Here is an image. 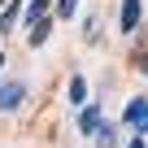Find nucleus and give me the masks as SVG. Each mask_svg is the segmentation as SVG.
<instances>
[{
  "label": "nucleus",
  "mask_w": 148,
  "mask_h": 148,
  "mask_svg": "<svg viewBox=\"0 0 148 148\" xmlns=\"http://www.w3.org/2000/svg\"><path fill=\"white\" fill-rule=\"evenodd\" d=\"M70 105H87V79H83V74L70 79Z\"/></svg>",
  "instance_id": "obj_6"
},
{
  "label": "nucleus",
  "mask_w": 148,
  "mask_h": 148,
  "mask_svg": "<svg viewBox=\"0 0 148 148\" xmlns=\"http://www.w3.org/2000/svg\"><path fill=\"white\" fill-rule=\"evenodd\" d=\"M48 5H52V0H31V5L22 9V22H26V26H35V22L48 13Z\"/></svg>",
  "instance_id": "obj_5"
},
{
  "label": "nucleus",
  "mask_w": 148,
  "mask_h": 148,
  "mask_svg": "<svg viewBox=\"0 0 148 148\" xmlns=\"http://www.w3.org/2000/svg\"><path fill=\"white\" fill-rule=\"evenodd\" d=\"M0 65H5V57H0Z\"/></svg>",
  "instance_id": "obj_11"
},
{
  "label": "nucleus",
  "mask_w": 148,
  "mask_h": 148,
  "mask_svg": "<svg viewBox=\"0 0 148 148\" xmlns=\"http://www.w3.org/2000/svg\"><path fill=\"white\" fill-rule=\"evenodd\" d=\"M22 96H26V83H5V87H0V109H18L22 105Z\"/></svg>",
  "instance_id": "obj_2"
},
{
  "label": "nucleus",
  "mask_w": 148,
  "mask_h": 148,
  "mask_svg": "<svg viewBox=\"0 0 148 148\" xmlns=\"http://www.w3.org/2000/svg\"><path fill=\"white\" fill-rule=\"evenodd\" d=\"M139 26V0H122V31L131 35Z\"/></svg>",
  "instance_id": "obj_4"
},
{
  "label": "nucleus",
  "mask_w": 148,
  "mask_h": 148,
  "mask_svg": "<svg viewBox=\"0 0 148 148\" xmlns=\"http://www.w3.org/2000/svg\"><path fill=\"white\" fill-rule=\"evenodd\" d=\"M100 122H105V118H100V105H79V131H83V135H92Z\"/></svg>",
  "instance_id": "obj_3"
},
{
  "label": "nucleus",
  "mask_w": 148,
  "mask_h": 148,
  "mask_svg": "<svg viewBox=\"0 0 148 148\" xmlns=\"http://www.w3.org/2000/svg\"><path fill=\"white\" fill-rule=\"evenodd\" d=\"M48 26H52V22H48V18H39V22H35V31H31V44H44V39H48Z\"/></svg>",
  "instance_id": "obj_8"
},
{
  "label": "nucleus",
  "mask_w": 148,
  "mask_h": 148,
  "mask_svg": "<svg viewBox=\"0 0 148 148\" xmlns=\"http://www.w3.org/2000/svg\"><path fill=\"white\" fill-rule=\"evenodd\" d=\"M122 122L131 126V135H139V131H148V100H144V96H135V100L126 105V113H122Z\"/></svg>",
  "instance_id": "obj_1"
},
{
  "label": "nucleus",
  "mask_w": 148,
  "mask_h": 148,
  "mask_svg": "<svg viewBox=\"0 0 148 148\" xmlns=\"http://www.w3.org/2000/svg\"><path fill=\"white\" fill-rule=\"evenodd\" d=\"M74 9H79V0H57V18H70Z\"/></svg>",
  "instance_id": "obj_9"
},
{
  "label": "nucleus",
  "mask_w": 148,
  "mask_h": 148,
  "mask_svg": "<svg viewBox=\"0 0 148 148\" xmlns=\"http://www.w3.org/2000/svg\"><path fill=\"white\" fill-rule=\"evenodd\" d=\"M0 5H5V0H0Z\"/></svg>",
  "instance_id": "obj_12"
},
{
  "label": "nucleus",
  "mask_w": 148,
  "mask_h": 148,
  "mask_svg": "<svg viewBox=\"0 0 148 148\" xmlns=\"http://www.w3.org/2000/svg\"><path fill=\"white\" fill-rule=\"evenodd\" d=\"M92 135H96V139H100V144H105V148H109V144H113V139H118V131H113V126H109V122H100V126H96V131H92Z\"/></svg>",
  "instance_id": "obj_7"
},
{
  "label": "nucleus",
  "mask_w": 148,
  "mask_h": 148,
  "mask_svg": "<svg viewBox=\"0 0 148 148\" xmlns=\"http://www.w3.org/2000/svg\"><path fill=\"white\" fill-rule=\"evenodd\" d=\"M126 148H144V139H139V135H131V144H126Z\"/></svg>",
  "instance_id": "obj_10"
}]
</instances>
